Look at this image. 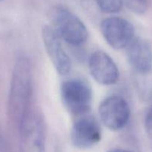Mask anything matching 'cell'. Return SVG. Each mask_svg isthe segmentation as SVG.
Here are the masks:
<instances>
[{
	"label": "cell",
	"mask_w": 152,
	"mask_h": 152,
	"mask_svg": "<svg viewBox=\"0 0 152 152\" xmlns=\"http://www.w3.org/2000/svg\"><path fill=\"white\" fill-rule=\"evenodd\" d=\"M32 94V65L26 57H19L13 68L8 98L9 117L18 127L31 111Z\"/></svg>",
	"instance_id": "6da1fadb"
},
{
	"label": "cell",
	"mask_w": 152,
	"mask_h": 152,
	"mask_svg": "<svg viewBox=\"0 0 152 152\" xmlns=\"http://www.w3.org/2000/svg\"><path fill=\"white\" fill-rule=\"evenodd\" d=\"M52 29L60 39L72 46H79L86 41L88 31L83 22L63 6L57 5L49 12Z\"/></svg>",
	"instance_id": "7a4b0ae2"
},
{
	"label": "cell",
	"mask_w": 152,
	"mask_h": 152,
	"mask_svg": "<svg viewBox=\"0 0 152 152\" xmlns=\"http://www.w3.org/2000/svg\"><path fill=\"white\" fill-rule=\"evenodd\" d=\"M61 97L66 109L76 117L88 114L92 100V91L81 79L65 80L61 86Z\"/></svg>",
	"instance_id": "3957f363"
},
{
	"label": "cell",
	"mask_w": 152,
	"mask_h": 152,
	"mask_svg": "<svg viewBox=\"0 0 152 152\" xmlns=\"http://www.w3.org/2000/svg\"><path fill=\"white\" fill-rule=\"evenodd\" d=\"M19 130V152H46V123L40 113L31 109Z\"/></svg>",
	"instance_id": "277c9868"
},
{
	"label": "cell",
	"mask_w": 152,
	"mask_h": 152,
	"mask_svg": "<svg viewBox=\"0 0 152 152\" xmlns=\"http://www.w3.org/2000/svg\"><path fill=\"white\" fill-rule=\"evenodd\" d=\"M98 114L103 124L111 131H119L129 121L131 109L128 102L117 95L104 99L98 107Z\"/></svg>",
	"instance_id": "5b68a950"
},
{
	"label": "cell",
	"mask_w": 152,
	"mask_h": 152,
	"mask_svg": "<svg viewBox=\"0 0 152 152\" xmlns=\"http://www.w3.org/2000/svg\"><path fill=\"white\" fill-rule=\"evenodd\" d=\"M101 129L98 120L92 115L77 117L70 132V140L75 148L89 149L101 141Z\"/></svg>",
	"instance_id": "8992f818"
},
{
	"label": "cell",
	"mask_w": 152,
	"mask_h": 152,
	"mask_svg": "<svg viewBox=\"0 0 152 152\" xmlns=\"http://www.w3.org/2000/svg\"><path fill=\"white\" fill-rule=\"evenodd\" d=\"M100 30L107 44L116 50L126 48L135 37V31L132 24L119 16L104 19L101 22Z\"/></svg>",
	"instance_id": "52a82bcc"
},
{
	"label": "cell",
	"mask_w": 152,
	"mask_h": 152,
	"mask_svg": "<svg viewBox=\"0 0 152 152\" xmlns=\"http://www.w3.org/2000/svg\"><path fill=\"white\" fill-rule=\"evenodd\" d=\"M41 36L46 51L55 71L60 75L68 74L72 68L71 59L63 48L60 37L50 25L43 27Z\"/></svg>",
	"instance_id": "ba28073f"
},
{
	"label": "cell",
	"mask_w": 152,
	"mask_h": 152,
	"mask_svg": "<svg viewBox=\"0 0 152 152\" xmlns=\"http://www.w3.org/2000/svg\"><path fill=\"white\" fill-rule=\"evenodd\" d=\"M88 65L91 76L99 84L111 86L119 80V68L113 59L105 52H93L89 57Z\"/></svg>",
	"instance_id": "9c48e42d"
},
{
	"label": "cell",
	"mask_w": 152,
	"mask_h": 152,
	"mask_svg": "<svg viewBox=\"0 0 152 152\" xmlns=\"http://www.w3.org/2000/svg\"><path fill=\"white\" fill-rule=\"evenodd\" d=\"M127 59L131 68L140 74L152 70V47L148 40L134 37L126 48Z\"/></svg>",
	"instance_id": "30bf717a"
},
{
	"label": "cell",
	"mask_w": 152,
	"mask_h": 152,
	"mask_svg": "<svg viewBox=\"0 0 152 152\" xmlns=\"http://www.w3.org/2000/svg\"><path fill=\"white\" fill-rule=\"evenodd\" d=\"M100 10L105 13H118L122 9L123 0H95Z\"/></svg>",
	"instance_id": "8fae6325"
},
{
	"label": "cell",
	"mask_w": 152,
	"mask_h": 152,
	"mask_svg": "<svg viewBox=\"0 0 152 152\" xmlns=\"http://www.w3.org/2000/svg\"><path fill=\"white\" fill-rule=\"evenodd\" d=\"M124 3L131 11L137 14L142 15L148 9L147 0H123Z\"/></svg>",
	"instance_id": "7c38bea8"
},
{
	"label": "cell",
	"mask_w": 152,
	"mask_h": 152,
	"mask_svg": "<svg viewBox=\"0 0 152 152\" xmlns=\"http://www.w3.org/2000/svg\"><path fill=\"white\" fill-rule=\"evenodd\" d=\"M145 129L148 136L152 141V106L149 108L145 117Z\"/></svg>",
	"instance_id": "4fadbf2b"
},
{
	"label": "cell",
	"mask_w": 152,
	"mask_h": 152,
	"mask_svg": "<svg viewBox=\"0 0 152 152\" xmlns=\"http://www.w3.org/2000/svg\"><path fill=\"white\" fill-rule=\"evenodd\" d=\"M0 152H11L10 142L1 127H0Z\"/></svg>",
	"instance_id": "5bb4252c"
},
{
	"label": "cell",
	"mask_w": 152,
	"mask_h": 152,
	"mask_svg": "<svg viewBox=\"0 0 152 152\" xmlns=\"http://www.w3.org/2000/svg\"><path fill=\"white\" fill-rule=\"evenodd\" d=\"M107 152H131L128 150L126 149H123V148H111V149L108 150Z\"/></svg>",
	"instance_id": "9a60e30c"
},
{
	"label": "cell",
	"mask_w": 152,
	"mask_h": 152,
	"mask_svg": "<svg viewBox=\"0 0 152 152\" xmlns=\"http://www.w3.org/2000/svg\"><path fill=\"white\" fill-rule=\"evenodd\" d=\"M2 1H4V0H0V2H1Z\"/></svg>",
	"instance_id": "2e32d148"
}]
</instances>
